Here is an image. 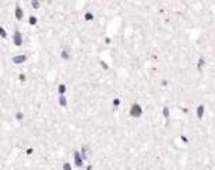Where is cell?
Listing matches in <instances>:
<instances>
[{"instance_id":"6da1fadb","label":"cell","mask_w":215,"mask_h":170,"mask_svg":"<svg viewBox=\"0 0 215 170\" xmlns=\"http://www.w3.org/2000/svg\"><path fill=\"white\" fill-rule=\"evenodd\" d=\"M74 163H75V166H77L78 169H81V167L83 166V157L79 152L74 153Z\"/></svg>"},{"instance_id":"5b68a950","label":"cell","mask_w":215,"mask_h":170,"mask_svg":"<svg viewBox=\"0 0 215 170\" xmlns=\"http://www.w3.org/2000/svg\"><path fill=\"white\" fill-rule=\"evenodd\" d=\"M197 112H198V118H202V115H204V106H202V105L198 106V111H197Z\"/></svg>"},{"instance_id":"7a4b0ae2","label":"cell","mask_w":215,"mask_h":170,"mask_svg":"<svg viewBox=\"0 0 215 170\" xmlns=\"http://www.w3.org/2000/svg\"><path fill=\"white\" fill-rule=\"evenodd\" d=\"M130 114H132V116H134V118L140 116V115H142V108H140V105H137V103H133V105H132V109H130Z\"/></svg>"},{"instance_id":"4fadbf2b","label":"cell","mask_w":215,"mask_h":170,"mask_svg":"<svg viewBox=\"0 0 215 170\" xmlns=\"http://www.w3.org/2000/svg\"><path fill=\"white\" fill-rule=\"evenodd\" d=\"M100 65H102V67L105 68V69H108V65H106V64H105L103 61H100Z\"/></svg>"},{"instance_id":"ac0fdd59","label":"cell","mask_w":215,"mask_h":170,"mask_svg":"<svg viewBox=\"0 0 215 170\" xmlns=\"http://www.w3.org/2000/svg\"><path fill=\"white\" fill-rule=\"evenodd\" d=\"M86 170H92V166H88V167H86Z\"/></svg>"},{"instance_id":"3957f363","label":"cell","mask_w":215,"mask_h":170,"mask_svg":"<svg viewBox=\"0 0 215 170\" xmlns=\"http://www.w3.org/2000/svg\"><path fill=\"white\" fill-rule=\"evenodd\" d=\"M13 40H14V44H16V46H20V44H21V35H20V33L14 34V38H13Z\"/></svg>"},{"instance_id":"8992f818","label":"cell","mask_w":215,"mask_h":170,"mask_svg":"<svg viewBox=\"0 0 215 170\" xmlns=\"http://www.w3.org/2000/svg\"><path fill=\"white\" fill-rule=\"evenodd\" d=\"M62 170H72V166H71L68 162H65V163L62 165Z\"/></svg>"},{"instance_id":"30bf717a","label":"cell","mask_w":215,"mask_h":170,"mask_svg":"<svg viewBox=\"0 0 215 170\" xmlns=\"http://www.w3.org/2000/svg\"><path fill=\"white\" fill-rule=\"evenodd\" d=\"M81 154H82L83 159H86V149H85V148H82V149H81Z\"/></svg>"},{"instance_id":"2e32d148","label":"cell","mask_w":215,"mask_h":170,"mask_svg":"<svg viewBox=\"0 0 215 170\" xmlns=\"http://www.w3.org/2000/svg\"><path fill=\"white\" fill-rule=\"evenodd\" d=\"M18 78H20V81H24V80H26V77H24L23 74H20V77H18Z\"/></svg>"},{"instance_id":"52a82bcc","label":"cell","mask_w":215,"mask_h":170,"mask_svg":"<svg viewBox=\"0 0 215 170\" xmlns=\"http://www.w3.org/2000/svg\"><path fill=\"white\" fill-rule=\"evenodd\" d=\"M58 91H60V94H64L66 91V86L65 85H60V86H58Z\"/></svg>"},{"instance_id":"e0dca14e","label":"cell","mask_w":215,"mask_h":170,"mask_svg":"<svg viewBox=\"0 0 215 170\" xmlns=\"http://www.w3.org/2000/svg\"><path fill=\"white\" fill-rule=\"evenodd\" d=\"M181 140H182V142H185V143H187V142H188V139H187V137H185V136H181Z\"/></svg>"},{"instance_id":"9c48e42d","label":"cell","mask_w":215,"mask_h":170,"mask_svg":"<svg viewBox=\"0 0 215 170\" xmlns=\"http://www.w3.org/2000/svg\"><path fill=\"white\" fill-rule=\"evenodd\" d=\"M61 57H62L64 60H68V58H69V55H68V52H66V51H62V52H61Z\"/></svg>"},{"instance_id":"ba28073f","label":"cell","mask_w":215,"mask_h":170,"mask_svg":"<svg viewBox=\"0 0 215 170\" xmlns=\"http://www.w3.org/2000/svg\"><path fill=\"white\" fill-rule=\"evenodd\" d=\"M58 102H60V105H62V106H65V105H66V99L64 98V97H62V98H60V101H58Z\"/></svg>"},{"instance_id":"5bb4252c","label":"cell","mask_w":215,"mask_h":170,"mask_svg":"<svg viewBox=\"0 0 215 170\" xmlns=\"http://www.w3.org/2000/svg\"><path fill=\"white\" fill-rule=\"evenodd\" d=\"M16 116H17V119H21V118H23V114H21V112H18Z\"/></svg>"},{"instance_id":"277c9868","label":"cell","mask_w":215,"mask_h":170,"mask_svg":"<svg viewBox=\"0 0 215 170\" xmlns=\"http://www.w3.org/2000/svg\"><path fill=\"white\" fill-rule=\"evenodd\" d=\"M13 61H14L16 64H20V63L26 61V57H24V55H17V57L14 58V60H13Z\"/></svg>"},{"instance_id":"7c38bea8","label":"cell","mask_w":215,"mask_h":170,"mask_svg":"<svg viewBox=\"0 0 215 170\" xmlns=\"http://www.w3.org/2000/svg\"><path fill=\"white\" fill-rule=\"evenodd\" d=\"M202 65H204V60L201 58V60H199V63H198V67L201 68V67H202Z\"/></svg>"},{"instance_id":"9a60e30c","label":"cell","mask_w":215,"mask_h":170,"mask_svg":"<svg viewBox=\"0 0 215 170\" xmlns=\"http://www.w3.org/2000/svg\"><path fill=\"white\" fill-rule=\"evenodd\" d=\"M119 103H120V101H119V99H115V101H113V105H115V106H117Z\"/></svg>"},{"instance_id":"8fae6325","label":"cell","mask_w":215,"mask_h":170,"mask_svg":"<svg viewBox=\"0 0 215 170\" xmlns=\"http://www.w3.org/2000/svg\"><path fill=\"white\" fill-rule=\"evenodd\" d=\"M163 115H164L165 118H168V115H170V114H168V108H164V111H163Z\"/></svg>"}]
</instances>
